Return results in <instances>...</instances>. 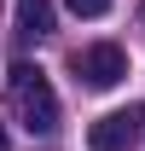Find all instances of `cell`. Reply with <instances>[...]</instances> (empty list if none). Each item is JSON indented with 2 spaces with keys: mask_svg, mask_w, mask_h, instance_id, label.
<instances>
[{
  "mask_svg": "<svg viewBox=\"0 0 145 151\" xmlns=\"http://www.w3.org/2000/svg\"><path fill=\"white\" fill-rule=\"evenodd\" d=\"M18 29L23 35H47L52 29V0H18Z\"/></svg>",
  "mask_w": 145,
  "mask_h": 151,
  "instance_id": "4",
  "label": "cell"
},
{
  "mask_svg": "<svg viewBox=\"0 0 145 151\" xmlns=\"http://www.w3.org/2000/svg\"><path fill=\"white\" fill-rule=\"evenodd\" d=\"M145 134V105H128V111H110L87 128V145L93 151H128L134 139Z\"/></svg>",
  "mask_w": 145,
  "mask_h": 151,
  "instance_id": "3",
  "label": "cell"
},
{
  "mask_svg": "<svg viewBox=\"0 0 145 151\" xmlns=\"http://www.w3.org/2000/svg\"><path fill=\"white\" fill-rule=\"evenodd\" d=\"M0 151H12V145H6V128H0Z\"/></svg>",
  "mask_w": 145,
  "mask_h": 151,
  "instance_id": "6",
  "label": "cell"
},
{
  "mask_svg": "<svg viewBox=\"0 0 145 151\" xmlns=\"http://www.w3.org/2000/svg\"><path fill=\"white\" fill-rule=\"evenodd\" d=\"M6 99H12V116H18L29 134H47L58 128V93L52 81H47V70L41 64H12V76H6Z\"/></svg>",
  "mask_w": 145,
  "mask_h": 151,
  "instance_id": "1",
  "label": "cell"
},
{
  "mask_svg": "<svg viewBox=\"0 0 145 151\" xmlns=\"http://www.w3.org/2000/svg\"><path fill=\"white\" fill-rule=\"evenodd\" d=\"M128 76V52L116 47V41H93V47H81L75 52V81H87V87H116Z\"/></svg>",
  "mask_w": 145,
  "mask_h": 151,
  "instance_id": "2",
  "label": "cell"
},
{
  "mask_svg": "<svg viewBox=\"0 0 145 151\" xmlns=\"http://www.w3.org/2000/svg\"><path fill=\"white\" fill-rule=\"evenodd\" d=\"M70 12H75V18H105L110 0H70Z\"/></svg>",
  "mask_w": 145,
  "mask_h": 151,
  "instance_id": "5",
  "label": "cell"
}]
</instances>
